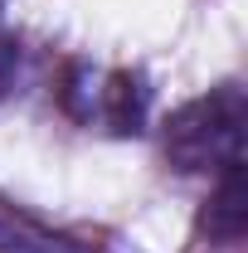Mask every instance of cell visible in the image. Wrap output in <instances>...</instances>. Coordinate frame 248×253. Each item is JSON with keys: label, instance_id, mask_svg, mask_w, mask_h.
<instances>
[{"label": "cell", "instance_id": "6da1fadb", "mask_svg": "<svg viewBox=\"0 0 248 253\" xmlns=\"http://www.w3.org/2000/svg\"><path fill=\"white\" fill-rule=\"evenodd\" d=\"M244 146H248V97L234 83L185 102L165 122V156L175 170L244 166Z\"/></svg>", "mask_w": 248, "mask_h": 253}, {"label": "cell", "instance_id": "7a4b0ae2", "mask_svg": "<svg viewBox=\"0 0 248 253\" xmlns=\"http://www.w3.org/2000/svg\"><path fill=\"white\" fill-rule=\"evenodd\" d=\"M83 97L88 102H78L73 112L83 117V122H102L112 126V131H141V117H146V93H141V83L131 78V73H83Z\"/></svg>", "mask_w": 248, "mask_h": 253}, {"label": "cell", "instance_id": "3957f363", "mask_svg": "<svg viewBox=\"0 0 248 253\" xmlns=\"http://www.w3.org/2000/svg\"><path fill=\"white\" fill-rule=\"evenodd\" d=\"M200 229H205L214 244H239L248 234V175H244V166H229V170L219 175L214 195L205 200Z\"/></svg>", "mask_w": 248, "mask_h": 253}, {"label": "cell", "instance_id": "277c9868", "mask_svg": "<svg viewBox=\"0 0 248 253\" xmlns=\"http://www.w3.org/2000/svg\"><path fill=\"white\" fill-rule=\"evenodd\" d=\"M0 253H83V249L73 239H59V234H49L39 224L0 210Z\"/></svg>", "mask_w": 248, "mask_h": 253}, {"label": "cell", "instance_id": "5b68a950", "mask_svg": "<svg viewBox=\"0 0 248 253\" xmlns=\"http://www.w3.org/2000/svg\"><path fill=\"white\" fill-rule=\"evenodd\" d=\"M15 78H20V44L0 34V97L15 88Z\"/></svg>", "mask_w": 248, "mask_h": 253}]
</instances>
